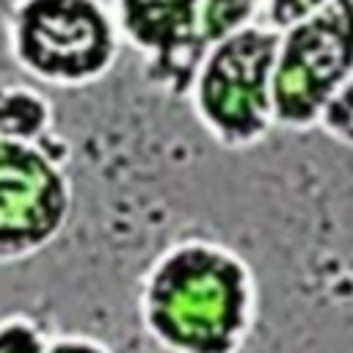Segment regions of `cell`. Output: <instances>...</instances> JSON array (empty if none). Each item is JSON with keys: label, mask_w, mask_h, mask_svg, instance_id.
<instances>
[{"label": "cell", "mask_w": 353, "mask_h": 353, "mask_svg": "<svg viewBox=\"0 0 353 353\" xmlns=\"http://www.w3.org/2000/svg\"><path fill=\"white\" fill-rule=\"evenodd\" d=\"M254 317V276L221 243L174 245L157 259L143 287V320L174 353H237Z\"/></svg>", "instance_id": "obj_1"}, {"label": "cell", "mask_w": 353, "mask_h": 353, "mask_svg": "<svg viewBox=\"0 0 353 353\" xmlns=\"http://www.w3.org/2000/svg\"><path fill=\"white\" fill-rule=\"evenodd\" d=\"M6 41L11 61L52 88L102 80L121 50L108 0H11Z\"/></svg>", "instance_id": "obj_2"}, {"label": "cell", "mask_w": 353, "mask_h": 353, "mask_svg": "<svg viewBox=\"0 0 353 353\" xmlns=\"http://www.w3.org/2000/svg\"><path fill=\"white\" fill-rule=\"evenodd\" d=\"M279 30L256 19L210 41L188 99L199 124L226 149H248L273 127V66Z\"/></svg>", "instance_id": "obj_3"}, {"label": "cell", "mask_w": 353, "mask_h": 353, "mask_svg": "<svg viewBox=\"0 0 353 353\" xmlns=\"http://www.w3.org/2000/svg\"><path fill=\"white\" fill-rule=\"evenodd\" d=\"M353 77V0H331L279 30L273 66L276 127H317L325 102Z\"/></svg>", "instance_id": "obj_4"}, {"label": "cell", "mask_w": 353, "mask_h": 353, "mask_svg": "<svg viewBox=\"0 0 353 353\" xmlns=\"http://www.w3.org/2000/svg\"><path fill=\"white\" fill-rule=\"evenodd\" d=\"M66 210L69 185L44 141L0 135V262L47 245Z\"/></svg>", "instance_id": "obj_5"}, {"label": "cell", "mask_w": 353, "mask_h": 353, "mask_svg": "<svg viewBox=\"0 0 353 353\" xmlns=\"http://www.w3.org/2000/svg\"><path fill=\"white\" fill-rule=\"evenodd\" d=\"M121 44L143 61V74L157 88L188 97L193 72L207 47L201 0H108Z\"/></svg>", "instance_id": "obj_6"}, {"label": "cell", "mask_w": 353, "mask_h": 353, "mask_svg": "<svg viewBox=\"0 0 353 353\" xmlns=\"http://www.w3.org/2000/svg\"><path fill=\"white\" fill-rule=\"evenodd\" d=\"M50 127V102L30 85H0V135L19 141H44Z\"/></svg>", "instance_id": "obj_7"}, {"label": "cell", "mask_w": 353, "mask_h": 353, "mask_svg": "<svg viewBox=\"0 0 353 353\" xmlns=\"http://www.w3.org/2000/svg\"><path fill=\"white\" fill-rule=\"evenodd\" d=\"M265 0H201V25L207 44L262 19Z\"/></svg>", "instance_id": "obj_8"}, {"label": "cell", "mask_w": 353, "mask_h": 353, "mask_svg": "<svg viewBox=\"0 0 353 353\" xmlns=\"http://www.w3.org/2000/svg\"><path fill=\"white\" fill-rule=\"evenodd\" d=\"M317 127L336 143L353 146V77L325 102Z\"/></svg>", "instance_id": "obj_9"}, {"label": "cell", "mask_w": 353, "mask_h": 353, "mask_svg": "<svg viewBox=\"0 0 353 353\" xmlns=\"http://www.w3.org/2000/svg\"><path fill=\"white\" fill-rule=\"evenodd\" d=\"M0 353H47L41 331L28 320L0 323Z\"/></svg>", "instance_id": "obj_10"}, {"label": "cell", "mask_w": 353, "mask_h": 353, "mask_svg": "<svg viewBox=\"0 0 353 353\" xmlns=\"http://www.w3.org/2000/svg\"><path fill=\"white\" fill-rule=\"evenodd\" d=\"M331 0H265L262 6V22H268L270 28L281 30L303 17H309L312 11L328 6Z\"/></svg>", "instance_id": "obj_11"}, {"label": "cell", "mask_w": 353, "mask_h": 353, "mask_svg": "<svg viewBox=\"0 0 353 353\" xmlns=\"http://www.w3.org/2000/svg\"><path fill=\"white\" fill-rule=\"evenodd\" d=\"M47 353H108V350L88 339H58L47 345Z\"/></svg>", "instance_id": "obj_12"}]
</instances>
